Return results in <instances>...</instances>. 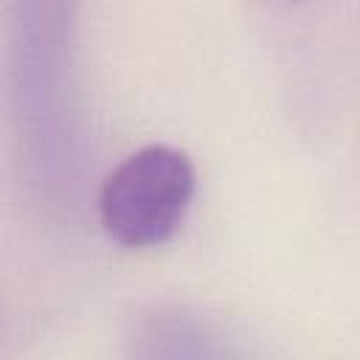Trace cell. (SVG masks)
I'll return each mask as SVG.
<instances>
[{
  "label": "cell",
  "mask_w": 360,
  "mask_h": 360,
  "mask_svg": "<svg viewBox=\"0 0 360 360\" xmlns=\"http://www.w3.org/2000/svg\"><path fill=\"white\" fill-rule=\"evenodd\" d=\"M197 188L188 155L146 143L127 155L98 188V219L124 248H155L183 225Z\"/></svg>",
  "instance_id": "cell-2"
},
{
  "label": "cell",
  "mask_w": 360,
  "mask_h": 360,
  "mask_svg": "<svg viewBox=\"0 0 360 360\" xmlns=\"http://www.w3.org/2000/svg\"><path fill=\"white\" fill-rule=\"evenodd\" d=\"M79 0H6V93L34 183L59 194L79 163L76 107Z\"/></svg>",
  "instance_id": "cell-1"
},
{
  "label": "cell",
  "mask_w": 360,
  "mask_h": 360,
  "mask_svg": "<svg viewBox=\"0 0 360 360\" xmlns=\"http://www.w3.org/2000/svg\"><path fill=\"white\" fill-rule=\"evenodd\" d=\"M270 6H295V3H304V0H264Z\"/></svg>",
  "instance_id": "cell-4"
},
{
  "label": "cell",
  "mask_w": 360,
  "mask_h": 360,
  "mask_svg": "<svg viewBox=\"0 0 360 360\" xmlns=\"http://www.w3.org/2000/svg\"><path fill=\"white\" fill-rule=\"evenodd\" d=\"M132 354L138 357H228L236 349L225 335L197 312L183 307H158L143 312L132 329Z\"/></svg>",
  "instance_id": "cell-3"
}]
</instances>
